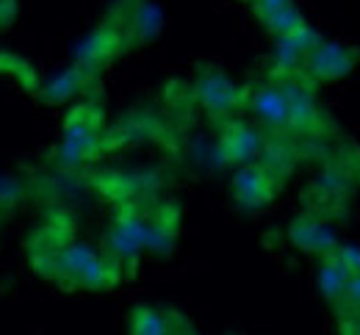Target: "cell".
<instances>
[{
    "label": "cell",
    "mask_w": 360,
    "mask_h": 335,
    "mask_svg": "<svg viewBox=\"0 0 360 335\" xmlns=\"http://www.w3.org/2000/svg\"><path fill=\"white\" fill-rule=\"evenodd\" d=\"M314 189L321 194L324 199H327V197L335 199V197H341V194H347L349 189H352V172H347L344 166L333 164V166H327V169L319 175V180H316Z\"/></svg>",
    "instance_id": "15"
},
{
    "label": "cell",
    "mask_w": 360,
    "mask_h": 335,
    "mask_svg": "<svg viewBox=\"0 0 360 335\" xmlns=\"http://www.w3.org/2000/svg\"><path fill=\"white\" fill-rule=\"evenodd\" d=\"M274 189H277V178L264 164H247L233 178V197L247 211L266 205L274 197Z\"/></svg>",
    "instance_id": "5"
},
{
    "label": "cell",
    "mask_w": 360,
    "mask_h": 335,
    "mask_svg": "<svg viewBox=\"0 0 360 335\" xmlns=\"http://www.w3.org/2000/svg\"><path fill=\"white\" fill-rule=\"evenodd\" d=\"M344 335H360V313H352L349 324L344 322Z\"/></svg>",
    "instance_id": "22"
},
{
    "label": "cell",
    "mask_w": 360,
    "mask_h": 335,
    "mask_svg": "<svg viewBox=\"0 0 360 335\" xmlns=\"http://www.w3.org/2000/svg\"><path fill=\"white\" fill-rule=\"evenodd\" d=\"M288 239H291V244H294L297 249L319 255V258L330 255V252L338 247L335 230H333L321 216H316V214H305V216L294 219L291 228H288Z\"/></svg>",
    "instance_id": "6"
},
{
    "label": "cell",
    "mask_w": 360,
    "mask_h": 335,
    "mask_svg": "<svg viewBox=\"0 0 360 335\" xmlns=\"http://www.w3.org/2000/svg\"><path fill=\"white\" fill-rule=\"evenodd\" d=\"M355 64H358V50L321 39L305 58V72L316 81H338L349 75Z\"/></svg>",
    "instance_id": "4"
},
{
    "label": "cell",
    "mask_w": 360,
    "mask_h": 335,
    "mask_svg": "<svg viewBox=\"0 0 360 335\" xmlns=\"http://www.w3.org/2000/svg\"><path fill=\"white\" fill-rule=\"evenodd\" d=\"M344 310H349V313H360V275H352V277H349Z\"/></svg>",
    "instance_id": "21"
},
{
    "label": "cell",
    "mask_w": 360,
    "mask_h": 335,
    "mask_svg": "<svg viewBox=\"0 0 360 335\" xmlns=\"http://www.w3.org/2000/svg\"><path fill=\"white\" fill-rule=\"evenodd\" d=\"M347 286H349V272L333 258V255H324L321 258V266H319V288H321V296L341 308L344 310V302H347Z\"/></svg>",
    "instance_id": "12"
},
{
    "label": "cell",
    "mask_w": 360,
    "mask_h": 335,
    "mask_svg": "<svg viewBox=\"0 0 360 335\" xmlns=\"http://www.w3.org/2000/svg\"><path fill=\"white\" fill-rule=\"evenodd\" d=\"M280 89L288 100L291 131H316L321 125V111L316 105L311 86L300 75H291V78H280Z\"/></svg>",
    "instance_id": "7"
},
{
    "label": "cell",
    "mask_w": 360,
    "mask_h": 335,
    "mask_svg": "<svg viewBox=\"0 0 360 335\" xmlns=\"http://www.w3.org/2000/svg\"><path fill=\"white\" fill-rule=\"evenodd\" d=\"M180 316L178 313H164L155 308H136L131 316V335H191L178 333Z\"/></svg>",
    "instance_id": "13"
},
{
    "label": "cell",
    "mask_w": 360,
    "mask_h": 335,
    "mask_svg": "<svg viewBox=\"0 0 360 335\" xmlns=\"http://www.w3.org/2000/svg\"><path fill=\"white\" fill-rule=\"evenodd\" d=\"M97 150V128L86 122L81 114L72 117L67 122V133H64V144H61V164L64 166H78L91 152Z\"/></svg>",
    "instance_id": "10"
},
{
    "label": "cell",
    "mask_w": 360,
    "mask_h": 335,
    "mask_svg": "<svg viewBox=\"0 0 360 335\" xmlns=\"http://www.w3.org/2000/svg\"><path fill=\"white\" fill-rule=\"evenodd\" d=\"M250 111L271 131H291V111L280 84H264L247 97Z\"/></svg>",
    "instance_id": "8"
},
{
    "label": "cell",
    "mask_w": 360,
    "mask_h": 335,
    "mask_svg": "<svg viewBox=\"0 0 360 335\" xmlns=\"http://www.w3.org/2000/svg\"><path fill=\"white\" fill-rule=\"evenodd\" d=\"M147 230H150V216L141 208H122V214L114 219V228L105 241L108 261L117 269L134 272L136 261L147 244Z\"/></svg>",
    "instance_id": "2"
},
{
    "label": "cell",
    "mask_w": 360,
    "mask_h": 335,
    "mask_svg": "<svg viewBox=\"0 0 360 335\" xmlns=\"http://www.w3.org/2000/svg\"><path fill=\"white\" fill-rule=\"evenodd\" d=\"M264 144L266 139L252 131L250 125H241V122H230L222 136V152H225L230 161H255L261 152H264Z\"/></svg>",
    "instance_id": "11"
},
{
    "label": "cell",
    "mask_w": 360,
    "mask_h": 335,
    "mask_svg": "<svg viewBox=\"0 0 360 335\" xmlns=\"http://www.w3.org/2000/svg\"><path fill=\"white\" fill-rule=\"evenodd\" d=\"M84 67H75V70H70V72H64V75H58L50 86L45 89V100L47 103H64L70 95H75L78 89H81V84H84Z\"/></svg>",
    "instance_id": "17"
},
{
    "label": "cell",
    "mask_w": 360,
    "mask_h": 335,
    "mask_svg": "<svg viewBox=\"0 0 360 335\" xmlns=\"http://www.w3.org/2000/svg\"><path fill=\"white\" fill-rule=\"evenodd\" d=\"M291 3H294V0H252V8H255V14H258V20L264 22L274 11H280V8L291 6Z\"/></svg>",
    "instance_id": "20"
},
{
    "label": "cell",
    "mask_w": 360,
    "mask_h": 335,
    "mask_svg": "<svg viewBox=\"0 0 360 335\" xmlns=\"http://www.w3.org/2000/svg\"><path fill=\"white\" fill-rule=\"evenodd\" d=\"M50 277H56L61 286L67 288H111L120 280V269L108 261L100 258L94 249L84 247V244H67L61 247L56 255H50L47 261Z\"/></svg>",
    "instance_id": "1"
},
{
    "label": "cell",
    "mask_w": 360,
    "mask_h": 335,
    "mask_svg": "<svg viewBox=\"0 0 360 335\" xmlns=\"http://www.w3.org/2000/svg\"><path fill=\"white\" fill-rule=\"evenodd\" d=\"M294 158H297L294 147L288 142H283V139H269V142L264 144V152H261V164L269 169L277 180L291 172Z\"/></svg>",
    "instance_id": "14"
},
{
    "label": "cell",
    "mask_w": 360,
    "mask_h": 335,
    "mask_svg": "<svg viewBox=\"0 0 360 335\" xmlns=\"http://www.w3.org/2000/svg\"><path fill=\"white\" fill-rule=\"evenodd\" d=\"M194 89H197L200 103L214 114H227L230 108L241 105V100H244L241 89L217 70H202Z\"/></svg>",
    "instance_id": "9"
},
{
    "label": "cell",
    "mask_w": 360,
    "mask_h": 335,
    "mask_svg": "<svg viewBox=\"0 0 360 335\" xmlns=\"http://www.w3.org/2000/svg\"><path fill=\"white\" fill-rule=\"evenodd\" d=\"M131 28H134V34L139 42L155 37L158 28H161V11H158L155 6H150V3H141L139 11H136L134 22H131Z\"/></svg>",
    "instance_id": "18"
},
{
    "label": "cell",
    "mask_w": 360,
    "mask_h": 335,
    "mask_svg": "<svg viewBox=\"0 0 360 335\" xmlns=\"http://www.w3.org/2000/svg\"><path fill=\"white\" fill-rule=\"evenodd\" d=\"M321 42V34H316L311 25H302L294 34L277 37V45L271 53V72L277 78H291L300 75L305 70V58L308 53Z\"/></svg>",
    "instance_id": "3"
},
{
    "label": "cell",
    "mask_w": 360,
    "mask_h": 335,
    "mask_svg": "<svg viewBox=\"0 0 360 335\" xmlns=\"http://www.w3.org/2000/svg\"><path fill=\"white\" fill-rule=\"evenodd\" d=\"M302 25H308L305 22V17H302V11L291 3V6H285V8H280V11H274L271 17L264 20V28L274 34V37H285V34H294V31H300Z\"/></svg>",
    "instance_id": "16"
},
{
    "label": "cell",
    "mask_w": 360,
    "mask_h": 335,
    "mask_svg": "<svg viewBox=\"0 0 360 335\" xmlns=\"http://www.w3.org/2000/svg\"><path fill=\"white\" fill-rule=\"evenodd\" d=\"M330 255L349 272V277H352V275H360V247L358 244H338Z\"/></svg>",
    "instance_id": "19"
}]
</instances>
